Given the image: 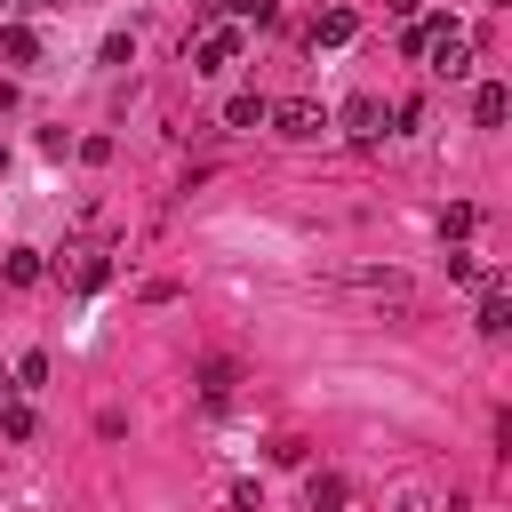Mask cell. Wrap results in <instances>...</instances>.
Wrapping results in <instances>:
<instances>
[{"label":"cell","instance_id":"1","mask_svg":"<svg viewBox=\"0 0 512 512\" xmlns=\"http://www.w3.org/2000/svg\"><path fill=\"white\" fill-rule=\"evenodd\" d=\"M424 72H440V80H464L472 72V32L464 24H432V40H424Z\"/></svg>","mask_w":512,"mask_h":512},{"label":"cell","instance_id":"2","mask_svg":"<svg viewBox=\"0 0 512 512\" xmlns=\"http://www.w3.org/2000/svg\"><path fill=\"white\" fill-rule=\"evenodd\" d=\"M224 64H240V24H200V40H192V72H224Z\"/></svg>","mask_w":512,"mask_h":512},{"label":"cell","instance_id":"3","mask_svg":"<svg viewBox=\"0 0 512 512\" xmlns=\"http://www.w3.org/2000/svg\"><path fill=\"white\" fill-rule=\"evenodd\" d=\"M264 120H272V128H280V136H296V144H304V136H320V128H328V112H320V104H312V96H288V104H272V112H264Z\"/></svg>","mask_w":512,"mask_h":512},{"label":"cell","instance_id":"4","mask_svg":"<svg viewBox=\"0 0 512 512\" xmlns=\"http://www.w3.org/2000/svg\"><path fill=\"white\" fill-rule=\"evenodd\" d=\"M504 112H512V88H504V80H480V96H472V128H504Z\"/></svg>","mask_w":512,"mask_h":512},{"label":"cell","instance_id":"5","mask_svg":"<svg viewBox=\"0 0 512 512\" xmlns=\"http://www.w3.org/2000/svg\"><path fill=\"white\" fill-rule=\"evenodd\" d=\"M352 32H360V16H352V8H320V24H312V48H344Z\"/></svg>","mask_w":512,"mask_h":512},{"label":"cell","instance_id":"6","mask_svg":"<svg viewBox=\"0 0 512 512\" xmlns=\"http://www.w3.org/2000/svg\"><path fill=\"white\" fill-rule=\"evenodd\" d=\"M376 128H384V104H376V96H352V104H344V136H352V144H368Z\"/></svg>","mask_w":512,"mask_h":512},{"label":"cell","instance_id":"7","mask_svg":"<svg viewBox=\"0 0 512 512\" xmlns=\"http://www.w3.org/2000/svg\"><path fill=\"white\" fill-rule=\"evenodd\" d=\"M232 384H240V368H232V360H208V368H200V400H208V408H224V400H232Z\"/></svg>","mask_w":512,"mask_h":512},{"label":"cell","instance_id":"8","mask_svg":"<svg viewBox=\"0 0 512 512\" xmlns=\"http://www.w3.org/2000/svg\"><path fill=\"white\" fill-rule=\"evenodd\" d=\"M64 280H72V288H104V280H112V264H104L96 248H80V256L64 264Z\"/></svg>","mask_w":512,"mask_h":512},{"label":"cell","instance_id":"9","mask_svg":"<svg viewBox=\"0 0 512 512\" xmlns=\"http://www.w3.org/2000/svg\"><path fill=\"white\" fill-rule=\"evenodd\" d=\"M0 280H8V288H32V280H40V248H8V256H0Z\"/></svg>","mask_w":512,"mask_h":512},{"label":"cell","instance_id":"10","mask_svg":"<svg viewBox=\"0 0 512 512\" xmlns=\"http://www.w3.org/2000/svg\"><path fill=\"white\" fill-rule=\"evenodd\" d=\"M0 48H8V64H40V32H32V24H8Z\"/></svg>","mask_w":512,"mask_h":512},{"label":"cell","instance_id":"11","mask_svg":"<svg viewBox=\"0 0 512 512\" xmlns=\"http://www.w3.org/2000/svg\"><path fill=\"white\" fill-rule=\"evenodd\" d=\"M512 328V304H504V288H480V336H504Z\"/></svg>","mask_w":512,"mask_h":512},{"label":"cell","instance_id":"12","mask_svg":"<svg viewBox=\"0 0 512 512\" xmlns=\"http://www.w3.org/2000/svg\"><path fill=\"white\" fill-rule=\"evenodd\" d=\"M264 112H272V104H264V96H248V88H240V96H232V104H224V128H256V120H264Z\"/></svg>","mask_w":512,"mask_h":512},{"label":"cell","instance_id":"13","mask_svg":"<svg viewBox=\"0 0 512 512\" xmlns=\"http://www.w3.org/2000/svg\"><path fill=\"white\" fill-rule=\"evenodd\" d=\"M312 512H344V480L336 472H312Z\"/></svg>","mask_w":512,"mask_h":512},{"label":"cell","instance_id":"14","mask_svg":"<svg viewBox=\"0 0 512 512\" xmlns=\"http://www.w3.org/2000/svg\"><path fill=\"white\" fill-rule=\"evenodd\" d=\"M216 16H272V0H208L200 24H216Z\"/></svg>","mask_w":512,"mask_h":512},{"label":"cell","instance_id":"15","mask_svg":"<svg viewBox=\"0 0 512 512\" xmlns=\"http://www.w3.org/2000/svg\"><path fill=\"white\" fill-rule=\"evenodd\" d=\"M432 24H440V16H416V24L400 32V56H424V40H432Z\"/></svg>","mask_w":512,"mask_h":512},{"label":"cell","instance_id":"16","mask_svg":"<svg viewBox=\"0 0 512 512\" xmlns=\"http://www.w3.org/2000/svg\"><path fill=\"white\" fill-rule=\"evenodd\" d=\"M16 384H24V392L48 384V352H24V360H16Z\"/></svg>","mask_w":512,"mask_h":512},{"label":"cell","instance_id":"17","mask_svg":"<svg viewBox=\"0 0 512 512\" xmlns=\"http://www.w3.org/2000/svg\"><path fill=\"white\" fill-rule=\"evenodd\" d=\"M0 432H8V440H32V408H24V400H16V408H8V416H0Z\"/></svg>","mask_w":512,"mask_h":512},{"label":"cell","instance_id":"18","mask_svg":"<svg viewBox=\"0 0 512 512\" xmlns=\"http://www.w3.org/2000/svg\"><path fill=\"white\" fill-rule=\"evenodd\" d=\"M392 512H432V496L424 488H392Z\"/></svg>","mask_w":512,"mask_h":512},{"label":"cell","instance_id":"19","mask_svg":"<svg viewBox=\"0 0 512 512\" xmlns=\"http://www.w3.org/2000/svg\"><path fill=\"white\" fill-rule=\"evenodd\" d=\"M0 168H8V152H0Z\"/></svg>","mask_w":512,"mask_h":512}]
</instances>
